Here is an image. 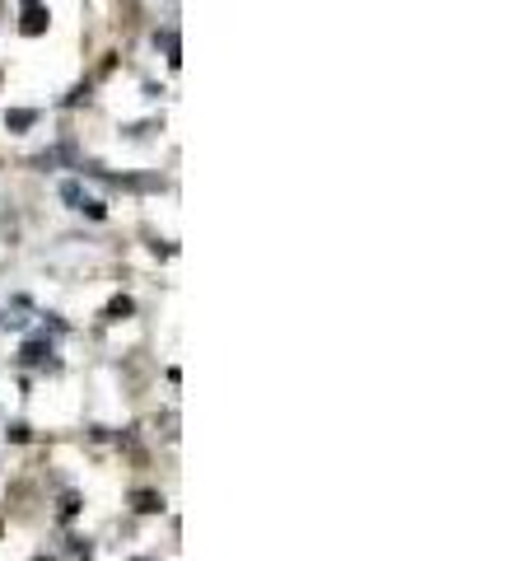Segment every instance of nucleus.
Returning <instances> with one entry per match:
<instances>
[{
	"label": "nucleus",
	"mask_w": 532,
	"mask_h": 561,
	"mask_svg": "<svg viewBox=\"0 0 532 561\" xmlns=\"http://www.w3.org/2000/svg\"><path fill=\"white\" fill-rule=\"evenodd\" d=\"M61 197H66L70 206H79V211H84V187H79V183H61Z\"/></svg>",
	"instance_id": "f257e3e1"
},
{
	"label": "nucleus",
	"mask_w": 532,
	"mask_h": 561,
	"mask_svg": "<svg viewBox=\"0 0 532 561\" xmlns=\"http://www.w3.org/2000/svg\"><path fill=\"white\" fill-rule=\"evenodd\" d=\"M122 314H131V300H112L108 304V318H122Z\"/></svg>",
	"instance_id": "20e7f679"
},
{
	"label": "nucleus",
	"mask_w": 532,
	"mask_h": 561,
	"mask_svg": "<svg viewBox=\"0 0 532 561\" xmlns=\"http://www.w3.org/2000/svg\"><path fill=\"white\" fill-rule=\"evenodd\" d=\"M159 505H164V501H159L155 491H135V510H145V515H150V510H159Z\"/></svg>",
	"instance_id": "f03ea898"
},
{
	"label": "nucleus",
	"mask_w": 532,
	"mask_h": 561,
	"mask_svg": "<svg viewBox=\"0 0 532 561\" xmlns=\"http://www.w3.org/2000/svg\"><path fill=\"white\" fill-rule=\"evenodd\" d=\"M43 19H47V14H43V10H33L28 19H23V33H43Z\"/></svg>",
	"instance_id": "7ed1b4c3"
}]
</instances>
